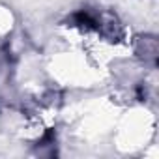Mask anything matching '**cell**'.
Masks as SVG:
<instances>
[{
    "label": "cell",
    "mask_w": 159,
    "mask_h": 159,
    "mask_svg": "<svg viewBox=\"0 0 159 159\" xmlns=\"http://www.w3.org/2000/svg\"><path fill=\"white\" fill-rule=\"evenodd\" d=\"M137 54L144 62H155L157 56V39L153 36H142L137 43Z\"/></svg>",
    "instance_id": "obj_1"
}]
</instances>
